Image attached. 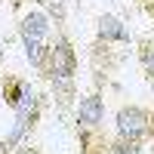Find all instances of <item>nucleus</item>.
Wrapping results in <instances>:
<instances>
[{
  "instance_id": "11",
  "label": "nucleus",
  "mask_w": 154,
  "mask_h": 154,
  "mask_svg": "<svg viewBox=\"0 0 154 154\" xmlns=\"http://www.w3.org/2000/svg\"><path fill=\"white\" fill-rule=\"evenodd\" d=\"M0 71H3V43H0Z\"/></svg>"
},
{
  "instance_id": "3",
  "label": "nucleus",
  "mask_w": 154,
  "mask_h": 154,
  "mask_svg": "<svg viewBox=\"0 0 154 154\" xmlns=\"http://www.w3.org/2000/svg\"><path fill=\"white\" fill-rule=\"evenodd\" d=\"M114 136L148 145L154 139V108L151 105H139V102L120 105L114 111Z\"/></svg>"
},
{
  "instance_id": "5",
  "label": "nucleus",
  "mask_w": 154,
  "mask_h": 154,
  "mask_svg": "<svg viewBox=\"0 0 154 154\" xmlns=\"http://www.w3.org/2000/svg\"><path fill=\"white\" fill-rule=\"evenodd\" d=\"M74 123H77V130H102V123H105V93H102V80H96V86L89 89L86 96L77 99Z\"/></svg>"
},
{
  "instance_id": "4",
  "label": "nucleus",
  "mask_w": 154,
  "mask_h": 154,
  "mask_svg": "<svg viewBox=\"0 0 154 154\" xmlns=\"http://www.w3.org/2000/svg\"><path fill=\"white\" fill-rule=\"evenodd\" d=\"M136 37L130 31V25L117 19L114 12H102L96 19V40H93V53H111V46H133Z\"/></svg>"
},
{
  "instance_id": "7",
  "label": "nucleus",
  "mask_w": 154,
  "mask_h": 154,
  "mask_svg": "<svg viewBox=\"0 0 154 154\" xmlns=\"http://www.w3.org/2000/svg\"><path fill=\"white\" fill-rule=\"evenodd\" d=\"M136 62L142 68L145 80H151L154 77V34H145L136 40Z\"/></svg>"
},
{
  "instance_id": "6",
  "label": "nucleus",
  "mask_w": 154,
  "mask_h": 154,
  "mask_svg": "<svg viewBox=\"0 0 154 154\" xmlns=\"http://www.w3.org/2000/svg\"><path fill=\"white\" fill-rule=\"evenodd\" d=\"M31 80L28 77H22V74H3V80H0V96H3V105L9 111H16L22 105V99L31 93Z\"/></svg>"
},
{
  "instance_id": "1",
  "label": "nucleus",
  "mask_w": 154,
  "mask_h": 154,
  "mask_svg": "<svg viewBox=\"0 0 154 154\" xmlns=\"http://www.w3.org/2000/svg\"><path fill=\"white\" fill-rule=\"evenodd\" d=\"M77 71H80V59L68 28H56L53 37V53H49V68L43 80L53 86V99L59 102V111L65 114L71 105H77Z\"/></svg>"
},
{
  "instance_id": "9",
  "label": "nucleus",
  "mask_w": 154,
  "mask_h": 154,
  "mask_svg": "<svg viewBox=\"0 0 154 154\" xmlns=\"http://www.w3.org/2000/svg\"><path fill=\"white\" fill-rule=\"evenodd\" d=\"M139 6H142V12L151 19V34H154V0H139Z\"/></svg>"
},
{
  "instance_id": "8",
  "label": "nucleus",
  "mask_w": 154,
  "mask_h": 154,
  "mask_svg": "<svg viewBox=\"0 0 154 154\" xmlns=\"http://www.w3.org/2000/svg\"><path fill=\"white\" fill-rule=\"evenodd\" d=\"M145 142H133V139H120V136H111L108 139V154H142Z\"/></svg>"
},
{
  "instance_id": "2",
  "label": "nucleus",
  "mask_w": 154,
  "mask_h": 154,
  "mask_svg": "<svg viewBox=\"0 0 154 154\" xmlns=\"http://www.w3.org/2000/svg\"><path fill=\"white\" fill-rule=\"evenodd\" d=\"M43 111H46V96L37 93V89H31V93L22 99V105L12 111V126H9V133L3 136L6 145H9V148H19V145H25V142H31L34 130L40 126Z\"/></svg>"
},
{
  "instance_id": "10",
  "label": "nucleus",
  "mask_w": 154,
  "mask_h": 154,
  "mask_svg": "<svg viewBox=\"0 0 154 154\" xmlns=\"http://www.w3.org/2000/svg\"><path fill=\"white\" fill-rule=\"evenodd\" d=\"M12 154H43V151L37 148V145H31V142H25V145H19V148L12 151Z\"/></svg>"
},
{
  "instance_id": "12",
  "label": "nucleus",
  "mask_w": 154,
  "mask_h": 154,
  "mask_svg": "<svg viewBox=\"0 0 154 154\" xmlns=\"http://www.w3.org/2000/svg\"><path fill=\"white\" fill-rule=\"evenodd\" d=\"M148 89H151V93H154V77H151V80H148Z\"/></svg>"
},
{
  "instance_id": "13",
  "label": "nucleus",
  "mask_w": 154,
  "mask_h": 154,
  "mask_svg": "<svg viewBox=\"0 0 154 154\" xmlns=\"http://www.w3.org/2000/svg\"><path fill=\"white\" fill-rule=\"evenodd\" d=\"M111 3H117V0H111Z\"/></svg>"
}]
</instances>
